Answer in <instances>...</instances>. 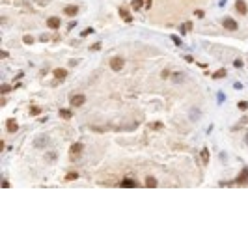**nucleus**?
Wrapping results in <instances>:
<instances>
[{"mask_svg":"<svg viewBox=\"0 0 248 248\" xmlns=\"http://www.w3.org/2000/svg\"><path fill=\"white\" fill-rule=\"evenodd\" d=\"M54 77L60 78V80H64V78L67 77V71H65V69H54Z\"/></svg>","mask_w":248,"mask_h":248,"instance_id":"9b49d317","label":"nucleus"},{"mask_svg":"<svg viewBox=\"0 0 248 248\" xmlns=\"http://www.w3.org/2000/svg\"><path fill=\"white\" fill-rule=\"evenodd\" d=\"M84 101H86V97L82 95V93H77V95H73L71 97V106H80V105H84Z\"/></svg>","mask_w":248,"mask_h":248,"instance_id":"f03ea898","label":"nucleus"},{"mask_svg":"<svg viewBox=\"0 0 248 248\" xmlns=\"http://www.w3.org/2000/svg\"><path fill=\"white\" fill-rule=\"evenodd\" d=\"M145 187L147 188H155L157 187V179L155 177H147V179H145Z\"/></svg>","mask_w":248,"mask_h":248,"instance_id":"ddd939ff","label":"nucleus"},{"mask_svg":"<svg viewBox=\"0 0 248 248\" xmlns=\"http://www.w3.org/2000/svg\"><path fill=\"white\" fill-rule=\"evenodd\" d=\"M172 39H174V43H175V45H181V39L177 37V35H172Z\"/></svg>","mask_w":248,"mask_h":248,"instance_id":"5701e85b","label":"nucleus"},{"mask_svg":"<svg viewBox=\"0 0 248 248\" xmlns=\"http://www.w3.org/2000/svg\"><path fill=\"white\" fill-rule=\"evenodd\" d=\"M235 7H237V11L241 15H245L246 11H248V7H246V2L245 0H237V2H235Z\"/></svg>","mask_w":248,"mask_h":248,"instance_id":"423d86ee","label":"nucleus"},{"mask_svg":"<svg viewBox=\"0 0 248 248\" xmlns=\"http://www.w3.org/2000/svg\"><path fill=\"white\" fill-rule=\"evenodd\" d=\"M32 41H34L32 35H24V43H32Z\"/></svg>","mask_w":248,"mask_h":248,"instance_id":"4be33fe9","label":"nucleus"},{"mask_svg":"<svg viewBox=\"0 0 248 248\" xmlns=\"http://www.w3.org/2000/svg\"><path fill=\"white\" fill-rule=\"evenodd\" d=\"M121 187H125V188H136L138 187V183H136V181H132V179H123L121 181Z\"/></svg>","mask_w":248,"mask_h":248,"instance_id":"1a4fd4ad","label":"nucleus"},{"mask_svg":"<svg viewBox=\"0 0 248 248\" xmlns=\"http://www.w3.org/2000/svg\"><path fill=\"white\" fill-rule=\"evenodd\" d=\"M202 162H203V164L209 162V149H207V147L202 149Z\"/></svg>","mask_w":248,"mask_h":248,"instance_id":"f8f14e48","label":"nucleus"},{"mask_svg":"<svg viewBox=\"0 0 248 248\" xmlns=\"http://www.w3.org/2000/svg\"><path fill=\"white\" fill-rule=\"evenodd\" d=\"M233 64H235V67H243V60H241V58H237Z\"/></svg>","mask_w":248,"mask_h":248,"instance_id":"412c9836","label":"nucleus"},{"mask_svg":"<svg viewBox=\"0 0 248 248\" xmlns=\"http://www.w3.org/2000/svg\"><path fill=\"white\" fill-rule=\"evenodd\" d=\"M120 15H121V19H123L125 22H131L132 21V17H131V13H129L125 7H120Z\"/></svg>","mask_w":248,"mask_h":248,"instance_id":"6e6552de","label":"nucleus"},{"mask_svg":"<svg viewBox=\"0 0 248 248\" xmlns=\"http://www.w3.org/2000/svg\"><path fill=\"white\" fill-rule=\"evenodd\" d=\"M145 6H147V7H151V0H145Z\"/></svg>","mask_w":248,"mask_h":248,"instance_id":"393cba45","label":"nucleus"},{"mask_svg":"<svg viewBox=\"0 0 248 248\" xmlns=\"http://www.w3.org/2000/svg\"><path fill=\"white\" fill-rule=\"evenodd\" d=\"M6 129H7V132H17V129H19V125H17V121L11 118V120H7L6 121Z\"/></svg>","mask_w":248,"mask_h":248,"instance_id":"39448f33","label":"nucleus"},{"mask_svg":"<svg viewBox=\"0 0 248 248\" xmlns=\"http://www.w3.org/2000/svg\"><path fill=\"white\" fill-rule=\"evenodd\" d=\"M222 24H224V28H226V30H237V22H235L231 17H226Z\"/></svg>","mask_w":248,"mask_h":248,"instance_id":"20e7f679","label":"nucleus"},{"mask_svg":"<svg viewBox=\"0 0 248 248\" xmlns=\"http://www.w3.org/2000/svg\"><path fill=\"white\" fill-rule=\"evenodd\" d=\"M30 112H32V114H41V108H39V106H32Z\"/></svg>","mask_w":248,"mask_h":248,"instance_id":"6ab92c4d","label":"nucleus"},{"mask_svg":"<svg viewBox=\"0 0 248 248\" xmlns=\"http://www.w3.org/2000/svg\"><path fill=\"white\" fill-rule=\"evenodd\" d=\"M239 108H241V110H246V108H248V103H246V101H241V103H239Z\"/></svg>","mask_w":248,"mask_h":248,"instance_id":"aec40b11","label":"nucleus"},{"mask_svg":"<svg viewBox=\"0 0 248 248\" xmlns=\"http://www.w3.org/2000/svg\"><path fill=\"white\" fill-rule=\"evenodd\" d=\"M142 6H144V0H132V7L135 10H142Z\"/></svg>","mask_w":248,"mask_h":248,"instance_id":"f3484780","label":"nucleus"},{"mask_svg":"<svg viewBox=\"0 0 248 248\" xmlns=\"http://www.w3.org/2000/svg\"><path fill=\"white\" fill-rule=\"evenodd\" d=\"M47 24H49V28L58 30V28H60V24H62V21H60V17H49V19H47Z\"/></svg>","mask_w":248,"mask_h":248,"instance_id":"7ed1b4c3","label":"nucleus"},{"mask_svg":"<svg viewBox=\"0 0 248 248\" xmlns=\"http://www.w3.org/2000/svg\"><path fill=\"white\" fill-rule=\"evenodd\" d=\"M77 177H78L77 172H69V174L65 175V181H73V179H77Z\"/></svg>","mask_w":248,"mask_h":248,"instance_id":"a211bd4d","label":"nucleus"},{"mask_svg":"<svg viewBox=\"0 0 248 248\" xmlns=\"http://www.w3.org/2000/svg\"><path fill=\"white\" fill-rule=\"evenodd\" d=\"M222 77H226V69H218L213 73V78H222Z\"/></svg>","mask_w":248,"mask_h":248,"instance_id":"2eb2a0df","label":"nucleus"},{"mask_svg":"<svg viewBox=\"0 0 248 248\" xmlns=\"http://www.w3.org/2000/svg\"><path fill=\"white\" fill-rule=\"evenodd\" d=\"M69 151H71V155H73V157H77L78 153L82 151V144H80V142H77V144H73V145H71V149H69Z\"/></svg>","mask_w":248,"mask_h":248,"instance_id":"0eeeda50","label":"nucleus"},{"mask_svg":"<svg viewBox=\"0 0 248 248\" xmlns=\"http://www.w3.org/2000/svg\"><path fill=\"white\" fill-rule=\"evenodd\" d=\"M246 181H248V170H243V174L237 179V183H246Z\"/></svg>","mask_w":248,"mask_h":248,"instance_id":"dca6fc26","label":"nucleus"},{"mask_svg":"<svg viewBox=\"0 0 248 248\" xmlns=\"http://www.w3.org/2000/svg\"><path fill=\"white\" fill-rule=\"evenodd\" d=\"M92 32H93V30H92V28H86V30H84V32H82V35H88V34H92Z\"/></svg>","mask_w":248,"mask_h":248,"instance_id":"b1692460","label":"nucleus"},{"mask_svg":"<svg viewBox=\"0 0 248 248\" xmlns=\"http://www.w3.org/2000/svg\"><path fill=\"white\" fill-rule=\"evenodd\" d=\"M123 65H125L123 58H120V56H114V58H110V69H114V71H120V69H123Z\"/></svg>","mask_w":248,"mask_h":248,"instance_id":"f257e3e1","label":"nucleus"},{"mask_svg":"<svg viewBox=\"0 0 248 248\" xmlns=\"http://www.w3.org/2000/svg\"><path fill=\"white\" fill-rule=\"evenodd\" d=\"M65 15H69V17H73V15H77L78 13V7L77 6H67V7H65Z\"/></svg>","mask_w":248,"mask_h":248,"instance_id":"9d476101","label":"nucleus"},{"mask_svg":"<svg viewBox=\"0 0 248 248\" xmlns=\"http://www.w3.org/2000/svg\"><path fill=\"white\" fill-rule=\"evenodd\" d=\"M60 116L64 118V120H69L73 114H71V110H67V108H62V110H60Z\"/></svg>","mask_w":248,"mask_h":248,"instance_id":"4468645a","label":"nucleus"}]
</instances>
